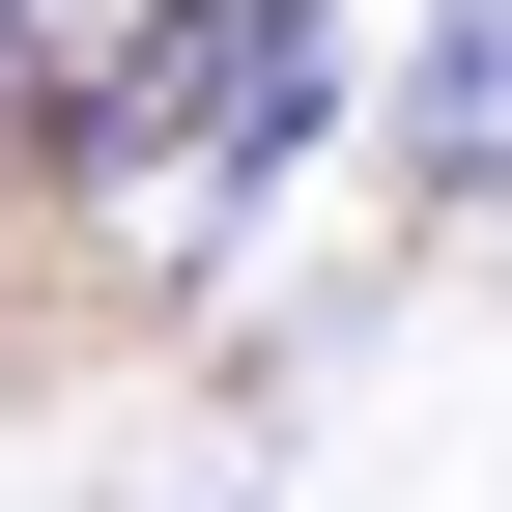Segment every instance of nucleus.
<instances>
[{
  "mask_svg": "<svg viewBox=\"0 0 512 512\" xmlns=\"http://www.w3.org/2000/svg\"><path fill=\"white\" fill-rule=\"evenodd\" d=\"M0 143L86 228H228L285 200V143H342V0H114L0 86Z\"/></svg>",
  "mask_w": 512,
  "mask_h": 512,
  "instance_id": "obj_1",
  "label": "nucleus"
},
{
  "mask_svg": "<svg viewBox=\"0 0 512 512\" xmlns=\"http://www.w3.org/2000/svg\"><path fill=\"white\" fill-rule=\"evenodd\" d=\"M370 171H399L427 228H456V200H512V0H456V29L399 57V114H370Z\"/></svg>",
  "mask_w": 512,
  "mask_h": 512,
  "instance_id": "obj_2",
  "label": "nucleus"
},
{
  "mask_svg": "<svg viewBox=\"0 0 512 512\" xmlns=\"http://www.w3.org/2000/svg\"><path fill=\"white\" fill-rule=\"evenodd\" d=\"M29 57H57V0H0V86H29Z\"/></svg>",
  "mask_w": 512,
  "mask_h": 512,
  "instance_id": "obj_3",
  "label": "nucleus"
}]
</instances>
